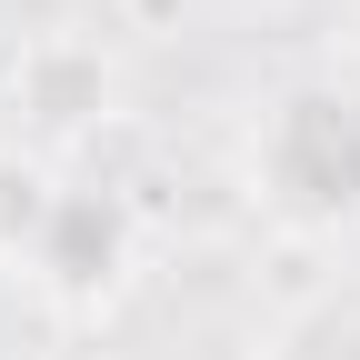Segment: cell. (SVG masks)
<instances>
[{"instance_id":"cell-1","label":"cell","mask_w":360,"mask_h":360,"mask_svg":"<svg viewBox=\"0 0 360 360\" xmlns=\"http://www.w3.org/2000/svg\"><path fill=\"white\" fill-rule=\"evenodd\" d=\"M260 191L290 220L330 231V220H360V90L310 80L290 90L260 130Z\"/></svg>"},{"instance_id":"cell-2","label":"cell","mask_w":360,"mask_h":360,"mask_svg":"<svg viewBox=\"0 0 360 360\" xmlns=\"http://www.w3.org/2000/svg\"><path fill=\"white\" fill-rule=\"evenodd\" d=\"M11 110L40 130V141H101L120 120V70L90 30H40L11 60Z\"/></svg>"},{"instance_id":"cell-3","label":"cell","mask_w":360,"mask_h":360,"mask_svg":"<svg viewBox=\"0 0 360 360\" xmlns=\"http://www.w3.org/2000/svg\"><path fill=\"white\" fill-rule=\"evenodd\" d=\"M130 260H141V210L110 200L101 180H70L51 240H40V260H30V281L51 290L60 310H101V300H120Z\"/></svg>"},{"instance_id":"cell-4","label":"cell","mask_w":360,"mask_h":360,"mask_svg":"<svg viewBox=\"0 0 360 360\" xmlns=\"http://www.w3.org/2000/svg\"><path fill=\"white\" fill-rule=\"evenodd\" d=\"M60 160L51 150H30V141H0V270H30L40 240H51V220H60Z\"/></svg>"}]
</instances>
